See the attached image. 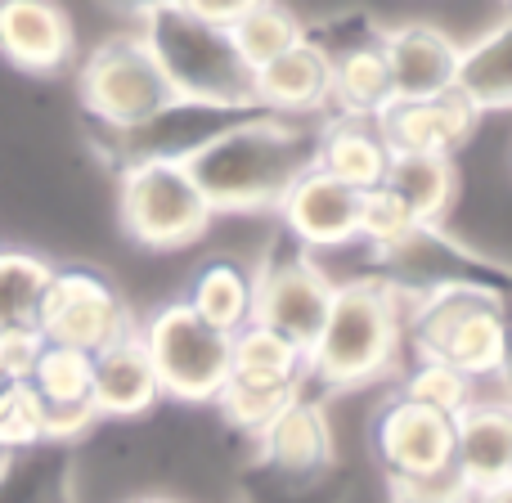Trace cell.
Returning <instances> with one entry per match:
<instances>
[{"instance_id":"obj_1","label":"cell","mask_w":512,"mask_h":503,"mask_svg":"<svg viewBox=\"0 0 512 503\" xmlns=\"http://www.w3.org/2000/svg\"><path fill=\"white\" fill-rule=\"evenodd\" d=\"M319 126H301L279 113H252L207 140L185 162L216 216L279 212L283 194L315 167Z\"/></svg>"},{"instance_id":"obj_2","label":"cell","mask_w":512,"mask_h":503,"mask_svg":"<svg viewBox=\"0 0 512 503\" xmlns=\"http://www.w3.org/2000/svg\"><path fill=\"white\" fill-rule=\"evenodd\" d=\"M405 355V297L387 279L337 283L324 328L306 351L310 391H351L396 373Z\"/></svg>"},{"instance_id":"obj_3","label":"cell","mask_w":512,"mask_h":503,"mask_svg":"<svg viewBox=\"0 0 512 503\" xmlns=\"http://www.w3.org/2000/svg\"><path fill=\"white\" fill-rule=\"evenodd\" d=\"M508 292L436 288L405 301V346L414 360H445L472 382H504Z\"/></svg>"},{"instance_id":"obj_4","label":"cell","mask_w":512,"mask_h":503,"mask_svg":"<svg viewBox=\"0 0 512 503\" xmlns=\"http://www.w3.org/2000/svg\"><path fill=\"white\" fill-rule=\"evenodd\" d=\"M135 36L153 54L158 72L167 77L176 99H203V104H252V68L239 59L230 27L189 14L185 5H158L140 14Z\"/></svg>"},{"instance_id":"obj_5","label":"cell","mask_w":512,"mask_h":503,"mask_svg":"<svg viewBox=\"0 0 512 503\" xmlns=\"http://www.w3.org/2000/svg\"><path fill=\"white\" fill-rule=\"evenodd\" d=\"M369 445L387 472L396 499L459 503L463 486L454 477V418L391 391L369 423Z\"/></svg>"},{"instance_id":"obj_6","label":"cell","mask_w":512,"mask_h":503,"mask_svg":"<svg viewBox=\"0 0 512 503\" xmlns=\"http://www.w3.org/2000/svg\"><path fill=\"white\" fill-rule=\"evenodd\" d=\"M117 216L122 230L153 252L189 248L216 221L185 162H126L117 176Z\"/></svg>"},{"instance_id":"obj_7","label":"cell","mask_w":512,"mask_h":503,"mask_svg":"<svg viewBox=\"0 0 512 503\" xmlns=\"http://www.w3.org/2000/svg\"><path fill=\"white\" fill-rule=\"evenodd\" d=\"M135 333L153 360L162 396L185 405H212L230 378V333L198 319L185 297L158 306L144 324H135Z\"/></svg>"},{"instance_id":"obj_8","label":"cell","mask_w":512,"mask_h":503,"mask_svg":"<svg viewBox=\"0 0 512 503\" xmlns=\"http://www.w3.org/2000/svg\"><path fill=\"white\" fill-rule=\"evenodd\" d=\"M333 288V274L315 261V252H306L283 234L252 270V324L274 328L292 346L310 351L319 328H324Z\"/></svg>"},{"instance_id":"obj_9","label":"cell","mask_w":512,"mask_h":503,"mask_svg":"<svg viewBox=\"0 0 512 503\" xmlns=\"http://www.w3.org/2000/svg\"><path fill=\"white\" fill-rule=\"evenodd\" d=\"M77 90L81 104L95 122H104L108 131H126V126H140L144 117H153L158 108H167L171 86L158 72L153 54L144 50V41L135 32L126 36H108L95 50L81 59L77 72Z\"/></svg>"},{"instance_id":"obj_10","label":"cell","mask_w":512,"mask_h":503,"mask_svg":"<svg viewBox=\"0 0 512 503\" xmlns=\"http://www.w3.org/2000/svg\"><path fill=\"white\" fill-rule=\"evenodd\" d=\"M36 328L45 342L54 346H77V351L95 355L108 342L126 337L135 328L131 310H126L122 292L104 279L99 270L86 265H54L50 283H45L41 310H36Z\"/></svg>"},{"instance_id":"obj_11","label":"cell","mask_w":512,"mask_h":503,"mask_svg":"<svg viewBox=\"0 0 512 503\" xmlns=\"http://www.w3.org/2000/svg\"><path fill=\"white\" fill-rule=\"evenodd\" d=\"M378 261V279H387L400 297H423L436 288H495L508 292L504 265L486 261L481 252L463 248L454 234H445L441 225H414L400 243L373 252Z\"/></svg>"},{"instance_id":"obj_12","label":"cell","mask_w":512,"mask_h":503,"mask_svg":"<svg viewBox=\"0 0 512 503\" xmlns=\"http://www.w3.org/2000/svg\"><path fill=\"white\" fill-rule=\"evenodd\" d=\"M261 113L256 104H203V99H171L140 126L113 131V149L126 162H189L207 140L230 131L234 122Z\"/></svg>"},{"instance_id":"obj_13","label":"cell","mask_w":512,"mask_h":503,"mask_svg":"<svg viewBox=\"0 0 512 503\" xmlns=\"http://www.w3.org/2000/svg\"><path fill=\"white\" fill-rule=\"evenodd\" d=\"M252 441H256V454H261V468H270L274 477H283L288 486L319 481L324 472H333V463H337L333 418H328L324 400H319L315 391H301Z\"/></svg>"},{"instance_id":"obj_14","label":"cell","mask_w":512,"mask_h":503,"mask_svg":"<svg viewBox=\"0 0 512 503\" xmlns=\"http://www.w3.org/2000/svg\"><path fill=\"white\" fill-rule=\"evenodd\" d=\"M477 122L481 117L454 90L423 95V99H391L373 117L387 153H432V158H454L472 140Z\"/></svg>"},{"instance_id":"obj_15","label":"cell","mask_w":512,"mask_h":503,"mask_svg":"<svg viewBox=\"0 0 512 503\" xmlns=\"http://www.w3.org/2000/svg\"><path fill=\"white\" fill-rule=\"evenodd\" d=\"M27 387L36 391L45 409V436L59 445H77L90 427L99 423L95 396H90V355L77 346H54L45 342L36 355Z\"/></svg>"},{"instance_id":"obj_16","label":"cell","mask_w":512,"mask_h":503,"mask_svg":"<svg viewBox=\"0 0 512 503\" xmlns=\"http://www.w3.org/2000/svg\"><path fill=\"white\" fill-rule=\"evenodd\" d=\"M355 216H360V189L342 185V180H333L319 167L297 176V185L279 203L283 234L292 243H301L306 252L355 243Z\"/></svg>"},{"instance_id":"obj_17","label":"cell","mask_w":512,"mask_h":503,"mask_svg":"<svg viewBox=\"0 0 512 503\" xmlns=\"http://www.w3.org/2000/svg\"><path fill=\"white\" fill-rule=\"evenodd\" d=\"M454 477L463 495L512 486V414L504 400L477 391V400L454 414Z\"/></svg>"},{"instance_id":"obj_18","label":"cell","mask_w":512,"mask_h":503,"mask_svg":"<svg viewBox=\"0 0 512 503\" xmlns=\"http://www.w3.org/2000/svg\"><path fill=\"white\" fill-rule=\"evenodd\" d=\"M90 396H95L99 423H131V418L153 414L167 400L135 328L90 355Z\"/></svg>"},{"instance_id":"obj_19","label":"cell","mask_w":512,"mask_h":503,"mask_svg":"<svg viewBox=\"0 0 512 503\" xmlns=\"http://www.w3.org/2000/svg\"><path fill=\"white\" fill-rule=\"evenodd\" d=\"M328 81H333L328 50L315 36H301L270 63L252 68V104L279 117H315L328 108Z\"/></svg>"},{"instance_id":"obj_20","label":"cell","mask_w":512,"mask_h":503,"mask_svg":"<svg viewBox=\"0 0 512 503\" xmlns=\"http://www.w3.org/2000/svg\"><path fill=\"white\" fill-rule=\"evenodd\" d=\"M77 50L72 18L54 0H0V54L18 72H59Z\"/></svg>"},{"instance_id":"obj_21","label":"cell","mask_w":512,"mask_h":503,"mask_svg":"<svg viewBox=\"0 0 512 503\" xmlns=\"http://www.w3.org/2000/svg\"><path fill=\"white\" fill-rule=\"evenodd\" d=\"M382 59L391 72L396 99H423L445 95L454 86V63H459V41L432 23H405L378 36Z\"/></svg>"},{"instance_id":"obj_22","label":"cell","mask_w":512,"mask_h":503,"mask_svg":"<svg viewBox=\"0 0 512 503\" xmlns=\"http://www.w3.org/2000/svg\"><path fill=\"white\" fill-rule=\"evenodd\" d=\"M450 90L477 117L508 113V104H512V27H508V18H499L477 41L459 45V63H454Z\"/></svg>"},{"instance_id":"obj_23","label":"cell","mask_w":512,"mask_h":503,"mask_svg":"<svg viewBox=\"0 0 512 503\" xmlns=\"http://www.w3.org/2000/svg\"><path fill=\"white\" fill-rule=\"evenodd\" d=\"M378 36L382 32H369V36L346 41V45H324L328 59H333L328 108H337V113H346V117H378L382 108L396 99Z\"/></svg>"},{"instance_id":"obj_24","label":"cell","mask_w":512,"mask_h":503,"mask_svg":"<svg viewBox=\"0 0 512 503\" xmlns=\"http://www.w3.org/2000/svg\"><path fill=\"white\" fill-rule=\"evenodd\" d=\"M387 162H391V153H387V144H382L373 117L337 113L333 122L319 126V135H315V167L328 171L333 180H342V185H351V189L382 185Z\"/></svg>"},{"instance_id":"obj_25","label":"cell","mask_w":512,"mask_h":503,"mask_svg":"<svg viewBox=\"0 0 512 503\" xmlns=\"http://www.w3.org/2000/svg\"><path fill=\"white\" fill-rule=\"evenodd\" d=\"M77 445L45 441L23 450L0 472V503H81L77 499Z\"/></svg>"},{"instance_id":"obj_26","label":"cell","mask_w":512,"mask_h":503,"mask_svg":"<svg viewBox=\"0 0 512 503\" xmlns=\"http://www.w3.org/2000/svg\"><path fill=\"white\" fill-rule=\"evenodd\" d=\"M382 185L409 207L418 225H441L445 212L459 198V171L454 158H432V153H391Z\"/></svg>"},{"instance_id":"obj_27","label":"cell","mask_w":512,"mask_h":503,"mask_svg":"<svg viewBox=\"0 0 512 503\" xmlns=\"http://www.w3.org/2000/svg\"><path fill=\"white\" fill-rule=\"evenodd\" d=\"M189 310L198 319H207L221 333H239L243 324H252V270L230 256L198 265V274L189 279Z\"/></svg>"},{"instance_id":"obj_28","label":"cell","mask_w":512,"mask_h":503,"mask_svg":"<svg viewBox=\"0 0 512 503\" xmlns=\"http://www.w3.org/2000/svg\"><path fill=\"white\" fill-rule=\"evenodd\" d=\"M301 391H310L301 378H265V373H230L225 378V387L216 391L212 405L221 409V418L230 427H239V432L256 436L270 418H279L283 409L292 405V400L301 396Z\"/></svg>"},{"instance_id":"obj_29","label":"cell","mask_w":512,"mask_h":503,"mask_svg":"<svg viewBox=\"0 0 512 503\" xmlns=\"http://www.w3.org/2000/svg\"><path fill=\"white\" fill-rule=\"evenodd\" d=\"M50 274L54 265L41 256L0 248V328H36Z\"/></svg>"},{"instance_id":"obj_30","label":"cell","mask_w":512,"mask_h":503,"mask_svg":"<svg viewBox=\"0 0 512 503\" xmlns=\"http://www.w3.org/2000/svg\"><path fill=\"white\" fill-rule=\"evenodd\" d=\"M301 23L297 14H292L288 5H279V0H261V5H252L248 14L239 18V23H230V41L234 50H239V59L248 63V68H261V63H270L274 54H283L288 45L301 41Z\"/></svg>"},{"instance_id":"obj_31","label":"cell","mask_w":512,"mask_h":503,"mask_svg":"<svg viewBox=\"0 0 512 503\" xmlns=\"http://www.w3.org/2000/svg\"><path fill=\"white\" fill-rule=\"evenodd\" d=\"M230 373H265V378L306 382V351L265 324H243L239 333H230Z\"/></svg>"},{"instance_id":"obj_32","label":"cell","mask_w":512,"mask_h":503,"mask_svg":"<svg viewBox=\"0 0 512 503\" xmlns=\"http://www.w3.org/2000/svg\"><path fill=\"white\" fill-rule=\"evenodd\" d=\"M396 391L400 396H409V400H418V405L441 409V414L454 418L459 409H468L472 400H477L481 382H472L468 373H459L454 364H445V360H414Z\"/></svg>"},{"instance_id":"obj_33","label":"cell","mask_w":512,"mask_h":503,"mask_svg":"<svg viewBox=\"0 0 512 503\" xmlns=\"http://www.w3.org/2000/svg\"><path fill=\"white\" fill-rule=\"evenodd\" d=\"M45 409L27 382H0V450L23 454L45 445Z\"/></svg>"},{"instance_id":"obj_34","label":"cell","mask_w":512,"mask_h":503,"mask_svg":"<svg viewBox=\"0 0 512 503\" xmlns=\"http://www.w3.org/2000/svg\"><path fill=\"white\" fill-rule=\"evenodd\" d=\"M414 216L409 207L391 194L387 185L360 189V216H355V243H369V252H382L391 243H400L409 230H414Z\"/></svg>"},{"instance_id":"obj_35","label":"cell","mask_w":512,"mask_h":503,"mask_svg":"<svg viewBox=\"0 0 512 503\" xmlns=\"http://www.w3.org/2000/svg\"><path fill=\"white\" fill-rule=\"evenodd\" d=\"M41 346V328H0V382H27Z\"/></svg>"},{"instance_id":"obj_36","label":"cell","mask_w":512,"mask_h":503,"mask_svg":"<svg viewBox=\"0 0 512 503\" xmlns=\"http://www.w3.org/2000/svg\"><path fill=\"white\" fill-rule=\"evenodd\" d=\"M176 5H185L189 14L207 18V23H216V27H230V23H239L252 5H261V0H176Z\"/></svg>"},{"instance_id":"obj_37","label":"cell","mask_w":512,"mask_h":503,"mask_svg":"<svg viewBox=\"0 0 512 503\" xmlns=\"http://www.w3.org/2000/svg\"><path fill=\"white\" fill-rule=\"evenodd\" d=\"M104 5L117 9V14L140 18V14H149V9H158V5H171V0H104Z\"/></svg>"},{"instance_id":"obj_38","label":"cell","mask_w":512,"mask_h":503,"mask_svg":"<svg viewBox=\"0 0 512 503\" xmlns=\"http://www.w3.org/2000/svg\"><path fill=\"white\" fill-rule=\"evenodd\" d=\"M131 503H176V499H167V495H140V499H131Z\"/></svg>"},{"instance_id":"obj_39","label":"cell","mask_w":512,"mask_h":503,"mask_svg":"<svg viewBox=\"0 0 512 503\" xmlns=\"http://www.w3.org/2000/svg\"><path fill=\"white\" fill-rule=\"evenodd\" d=\"M9 459H14V454H5V450H0V472H5V468H9Z\"/></svg>"},{"instance_id":"obj_40","label":"cell","mask_w":512,"mask_h":503,"mask_svg":"<svg viewBox=\"0 0 512 503\" xmlns=\"http://www.w3.org/2000/svg\"><path fill=\"white\" fill-rule=\"evenodd\" d=\"M396 503H414V499H396Z\"/></svg>"}]
</instances>
